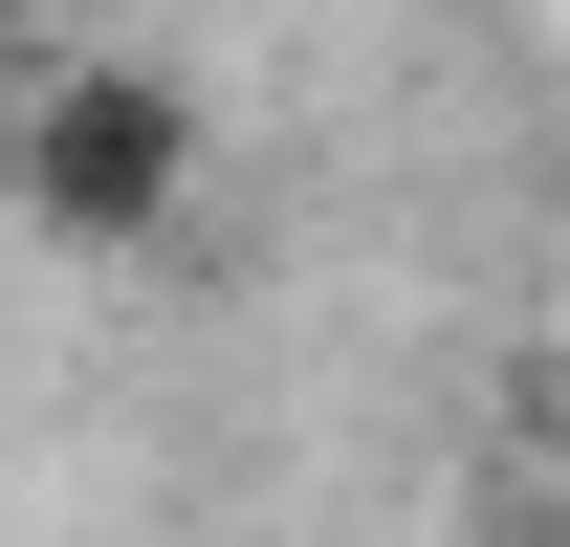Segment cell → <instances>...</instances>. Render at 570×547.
Masks as SVG:
<instances>
[{
    "label": "cell",
    "mask_w": 570,
    "mask_h": 547,
    "mask_svg": "<svg viewBox=\"0 0 570 547\" xmlns=\"http://www.w3.org/2000/svg\"><path fill=\"white\" fill-rule=\"evenodd\" d=\"M22 219L45 241H176V198H198V88L176 67H45V110H22Z\"/></svg>",
    "instance_id": "1"
},
{
    "label": "cell",
    "mask_w": 570,
    "mask_h": 547,
    "mask_svg": "<svg viewBox=\"0 0 570 547\" xmlns=\"http://www.w3.org/2000/svg\"><path fill=\"white\" fill-rule=\"evenodd\" d=\"M527 395H549V438H570V329H549V372H527Z\"/></svg>",
    "instance_id": "2"
}]
</instances>
